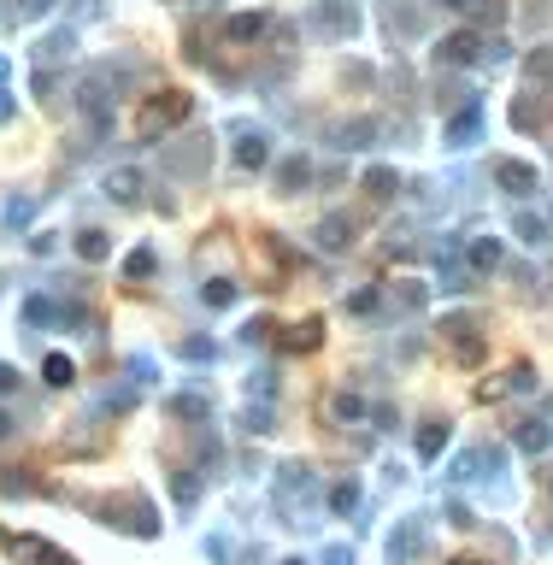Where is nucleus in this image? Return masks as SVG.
Masks as SVG:
<instances>
[{"mask_svg":"<svg viewBox=\"0 0 553 565\" xmlns=\"http://www.w3.org/2000/svg\"><path fill=\"white\" fill-rule=\"evenodd\" d=\"M0 436H12V419H6V412H0Z\"/></svg>","mask_w":553,"mask_h":565,"instance_id":"nucleus-14","label":"nucleus"},{"mask_svg":"<svg viewBox=\"0 0 553 565\" xmlns=\"http://www.w3.org/2000/svg\"><path fill=\"white\" fill-rule=\"evenodd\" d=\"M206 300H212V307H230V300H236V283H212Z\"/></svg>","mask_w":553,"mask_h":565,"instance_id":"nucleus-10","label":"nucleus"},{"mask_svg":"<svg viewBox=\"0 0 553 565\" xmlns=\"http://www.w3.org/2000/svg\"><path fill=\"white\" fill-rule=\"evenodd\" d=\"M112 200H136V195H142V177H136V171H112Z\"/></svg>","mask_w":553,"mask_h":565,"instance_id":"nucleus-5","label":"nucleus"},{"mask_svg":"<svg viewBox=\"0 0 553 565\" xmlns=\"http://www.w3.org/2000/svg\"><path fill=\"white\" fill-rule=\"evenodd\" d=\"M47 383H54V388H65V383H71V359H65V354L47 359Z\"/></svg>","mask_w":553,"mask_h":565,"instance_id":"nucleus-8","label":"nucleus"},{"mask_svg":"<svg viewBox=\"0 0 553 565\" xmlns=\"http://www.w3.org/2000/svg\"><path fill=\"white\" fill-rule=\"evenodd\" d=\"M283 565H300V560H283Z\"/></svg>","mask_w":553,"mask_h":565,"instance_id":"nucleus-16","label":"nucleus"},{"mask_svg":"<svg viewBox=\"0 0 553 565\" xmlns=\"http://www.w3.org/2000/svg\"><path fill=\"white\" fill-rule=\"evenodd\" d=\"M77 247H83V259H100V254H106V242H100V230H89V236H83Z\"/></svg>","mask_w":553,"mask_h":565,"instance_id":"nucleus-11","label":"nucleus"},{"mask_svg":"<svg viewBox=\"0 0 553 565\" xmlns=\"http://www.w3.org/2000/svg\"><path fill=\"white\" fill-rule=\"evenodd\" d=\"M471 54H477V42H471V35H454V42L442 47V59H471Z\"/></svg>","mask_w":553,"mask_h":565,"instance_id":"nucleus-9","label":"nucleus"},{"mask_svg":"<svg viewBox=\"0 0 553 565\" xmlns=\"http://www.w3.org/2000/svg\"><path fill=\"white\" fill-rule=\"evenodd\" d=\"M224 35H230V42H254V35H266V18H259V12H247V18H230V24H224Z\"/></svg>","mask_w":553,"mask_h":565,"instance_id":"nucleus-3","label":"nucleus"},{"mask_svg":"<svg viewBox=\"0 0 553 565\" xmlns=\"http://www.w3.org/2000/svg\"><path fill=\"white\" fill-rule=\"evenodd\" d=\"M236 159H242L247 171H254V166H266V136H254V130H247V136H242V147H236Z\"/></svg>","mask_w":553,"mask_h":565,"instance_id":"nucleus-4","label":"nucleus"},{"mask_svg":"<svg viewBox=\"0 0 553 565\" xmlns=\"http://www.w3.org/2000/svg\"><path fill=\"white\" fill-rule=\"evenodd\" d=\"M183 112H188V100H183V95H177V100H166V106H154V112L142 118V136H159V130H171V124H177Z\"/></svg>","mask_w":553,"mask_h":565,"instance_id":"nucleus-1","label":"nucleus"},{"mask_svg":"<svg viewBox=\"0 0 553 565\" xmlns=\"http://www.w3.org/2000/svg\"><path fill=\"white\" fill-rule=\"evenodd\" d=\"M354 500H359V489H354V483L336 489V512H354Z\"/></svg>","mask_w":553,"mask_h":565,"instance_id":"nucleus-12","label":"nucleus"},{"mask_svg":"<svg viewBox=\"0 0 553 565\" xmlns=\"http://www.w3.org/2000/svg\"><path fill=\"white\" fill-rule=\"evenodd\" d=\"M500 183H507V195H536V171L530 166H500Z\"/></svg>","mask_w":553,"mask_h":565,"instance_id":"nucleus-2","label":"nucleus"},{"mask_svg":"<svg viewBox=\"0 0 553 565\" xmlns=\"http://www.w3.org/2000/svg\"><path fill=\"white\" fill-rule=\"evenodd\" d=\"M276 177L288 183V195H295L300 183H307V159H283V171H276Z\"/></svg>","mask_w":553,"mask_h":565,"instance_id":"nucleus-7","label":"nucleus"},{"mask_svg":"<svg viewBox=\"0 0 553 565\" xmlns=\"http://www.w3.org/2000/svg\"><path fill=\"white\" fill-rule=\"evenodd\" d=\"M471 266H477V271H495V266H500V242H488V236H483V242L471 247Z\"/></svg>","mask_w":553,"mask_h":565,"instance_id":"nucleus-6","label":"nucleus"},{"mask_svg":"<svg viewBox=\"0 0 553 565\" xmlns=\"http://www.w3.org/2000/svg\"><path fill=\"white\" fill-rule=\"evenodd\" d=\"M447 6H471V0H447Z\"/></svg>","mask_w":553,"mask_h":565,"instance_id":"nucleus-15","label":"nucleus"},{"mask_svg":"<svg viewBox=\"0 0 553 565\" xmlns=\"http://www.w3.org/2000/svg\"><path fill=\"white\" fill-rule=\"evenodd\" d=\"M12 383H18V371H12V366H0V388H12Z\"/></svg>","mask_w":553,"mask_h":565,"instance_id":"nucleus-13","label":"nucleus"}]
</instances>
